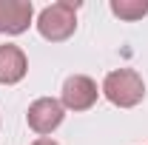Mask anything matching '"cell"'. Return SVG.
<instances>
[{
    "mask_svg": "<svg viewBox=\"0 0 148 145\" xmlns=\"http://www.w3.org/2000/svg\"><path fill=\"white\" fill-rule=\"evenodd\" d=\"M100 91H97V83L86 74H71L66 83H63V94H60V103L63 108L69 111H88L97 103Z\"/></svg>",
    "mask_w": 148,
    "mask_h": 145,
    "instance_id": "obj_4",
    "label": "cell"
},
{
    "mask_svg": "<svg viewBox=\"0 0 148 145\" xmlns=\"http://www.w3.org/2000/svg\"><path fill=\"white\" fill-rule=\"evenodd\" d=\"M103 94H106V100L111 105H117V108H134L145 97V83H143V77L134 68H117V71L106 74Z\"/></svg>",
    "mask_w": 148,
    "mask_h": 145,
    "instance_id": "obj_2",
    "label": "cell"
},
{
    "mask_svg": "<svg viewBox=\"0 0 148 145\" xmlns=\"http://www.w3.org/2000/svg\"><path fill=\"white\" fill-rule=\"evenodd\" d=\"M32 145H57L54 140H49V137H40V140H34Z\"/></svg>",
    "mask_w": 148,
    "mask_h": 145,
    "instance_id": "obj_8",
    "label": "cell"
},
{
    "mask_svg": "<svg viewBox=\"0 0 148 145\" xmlns=\"http://www.w3.org/2000/svg\"><path fill=\"white\" fill-rule=\"evenodd\" d=\"M26 71H29V60L23 54V49L20 46H12V43L0 46V85H14V83H20L26 77Z\"/></svg>",
    "mask_w": 148,
    "mask_h": 145,
    "instance_id": "obj_6",
    "label": "cell"
},
{
    "mask_svg": "<svg viewBox=\"0 0 148 145\" xmlns=\"http://www.w3.org/2000/svg\"><path fill=\"white\" fill-rule=\"evenodd\" d=\"M77 9L80 3L71 0H57L51 6H46L37 17V31L49 43H63L77 31Z\"/></svg>",
    "mask_w": 148,
    "mask_h": 145,
    "instance_id": "obj_1",
    "label": "cell"
},
{
    "mask_svg": "<svg viewBox=\"0 0 148 145\" xmlns=\"http://www.w3.org/2000/svg\"><path fill=\"white\" fill-rule=\"evenodd\" d=\"M63 117H66V108H63V103L54 100V97H40L26 111L29 128L34 134H40V137H49L51 131H57L60 122H63Z\"/></svg>",
    "mask_w": 148,
    "mask_h": 145,
    "instance_id": "obj_3",
    "label": "cell"
},
{
    "mask_svg": "<svg viewBox=\"0 0 148 145\" xmlns=\"http://www.w3.org/2000/svg\"><path fill=\"white\" fill-rule=\"evenodd\" d=\"M111 14H117L125 23H134V20H143L148 14V3H143V0H111Z\"/></svg>",
    "mask_w": 148,
    "mask_h": 145,
    "instance_id": "obj_7",
    "label": "cell"
},
{
    "mask_svg": "<svg viewBox=\"0 0 148 145\" xmlns=\"http://www.w3.org/2000/svg\"><path fill=\"white\" fill-rule=\"evenodd\" d=\"M34 17L32 0H0V34H23Z\"/></svg>",
    "mask_w": 148,
    "mask_h": 145,
    "instance_id": "obj_5",
    "label": "cell"
}]
</instances>
